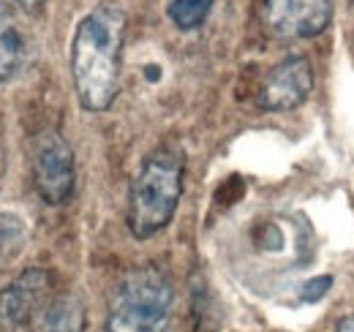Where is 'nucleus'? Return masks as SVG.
<instances>
[{"label":"nucleus","instance_id":"8","mask_svg":"<svg viewBox=\"0 0 354 332\" xmlns=\"http://www.w3.org/2000/svg\"><path fill=\"white\" fill-rule=\"evenodd\" d=\"M30 60V39L17 8L0 0V84L14 80Z\"/></svg>","mask_w":354,"mask_h":332},{"label":"nucleus","instance_id":"1","mask_svg":"<svg viewBox=\"0 0 354 332\" xmlns=\"http://www.w3.org/2000/svg\"><path fill=\"white\" fill-rule=\"evenodd\" d=\"M126 14L118 6H98L85 14L71 39V80L85 112H106L120 93V52Z\"/></svg>","mask_w":354,"mask_h":332},{"label":"nucleus","instance_id":"14","mask_svg":"<svg viewBox=\"0 0 354 332\" xmlns=\"http://www.w3.org/2000/svg\"><path fill=\"white\" fill-rule=\"evenodd\" d=\"M335 332H354V316H344V319L338 322Z\"/></svg>","mask_w":354,"mask_h":332},{"label":"nucleus","instance_id":"7","mask_svg":"<svg viewBox=\"0 0 354 332\" xmlns=\"http://www.w3.org/2000/svg\"><path fill=\"white\" fill-rule=\"evenodd\" d=\"M333 0H265L267 28L281 39H313L327 30Z\"/></svg>","mask_w":354,"mask_h":332},{"label":"nucleus","instance_id":"3","mask_svg":"<svg viewBox=\"0 0 354 332\" xmlns=\"http://www.w3.org/2000/svg\"><path fill=\"white\" fill-rule=\"evenodd\" d=\"M172 302L175 289L164 270L133 267L115 289L104 332H169Z\"/></svg>","mask_w":354,"mask_h":332},{"label":"nucleus","instance_id":"2","mask_svg":"<svg viewBox=\"0 0 354 332\" xmlns=\"http://www.w3.org/2000/svg\"><path fill=\"white\" fill-rule=\"evenodd\" d=\"M183 174H185V158L169 145L156 147L142 161L129 188L126 226L131 237L150 240L172 223L183 196Z\"/></svg>","mask_w":354,"mask_h":332},{"label":"nucleus","instance_id":"4","mask_svg":"<svg viewBox=\"0 0 354 332\" xmlns=\"http://www.w3.org/2000/svg\"><path fill=\"white\" fill-rule=\"evenodd\" d=\"M30 172L36 194L49 208H63L77 188V158L57 128H41L30 142Z\"/></svg>","mask_w":354,"mask_h":332},{"label":"nucleus","instance_id":"13","mask_svg":"<svg viewBox=\"0 0 354 332\" xmlns=\"http://www.w3.org/2000/svg\"><path fill=\"white\" fill-rule=\"evenodd\" d=\"M8 3H17L19 8H25V11H36V8H41L46 0H8Z\"/></svg>","mask_w":354,"mask_h":332},{"label":"nucleus","instance_id":"12","mask_svg":"<svg viewBox=\"0 0 354 332\" xmlns=\"http://www.w3.org/2000/svg\"><path fill=\"white\" fill-rule=\"evenodd\" d=\"M6 169H8V150H6V131L0 123V185L6 180Z\"/></svg>","mask_w":354,"mask_h":332},{"label":"nucleus","instance_id":"10","mask_svg":"<svg viewBox=\"0 0 354 332\" xmlns=\"http://www.w3.org/2000/svg\"><path fill=\"white\" fill-rule=\"evenodd\" d=\"M28 221L11 210H0V264L14 261L28 246Z\"/></svg>","mask_w":354,"mask_h":332},{"label":"nucleus","instance_id":"11","mask_svg":"<svg viewBox=\"0 0 354 332\" xmlns=\"http://www.w3.org/2000/svg\"><path fill=\"white\" fill-rule=\"evenodd\" d=\"M213 6H216V0H172L167 14H169L172 25L180 30H196L207 22Z\"/></svg>","mask_w":354,"mask_h":332},{"label":"nucleus","instance_id":"6","mask_svg":"<svg viewBox=\"0 0 354 332\" xmlns=\"http://www.w3.org/2000/svg\"><path fill=\"white\" fill-rule=\"evenodd\" d=\"M313 90V68L308 57L292 55L272 66L257 93V104L265 112H289L306 104Z\"/></svg>","mask_w":354,"mask_h":332},{"label":"nucleus","instance_id":"5","mask_svg":"<svg viewBox=\"0 0 354 332\" xmlns=\"http://www.w3.org/2000/svg\"><path fill=\"white\" fill-rule=\"evenodd\" d=\"M55 281L44 267H28L0 289V327L22 332L33 327L55 297Z\"/></svg>","mask_w":354,"mask_h":332},{"label":"nucleus","instance_id":"9","mask_svg":"<svg viewBox=\"0 0 354 332\" xmlns=\"http://www.w3.org/2000/svg\"><path fill=\"white\" fill-rule=\"evenodd\" d=\"M36 332H85V305L77 294H55L46 305Z\"/></svg>","mask_w":354,"mask_h":332}]
</instances>
